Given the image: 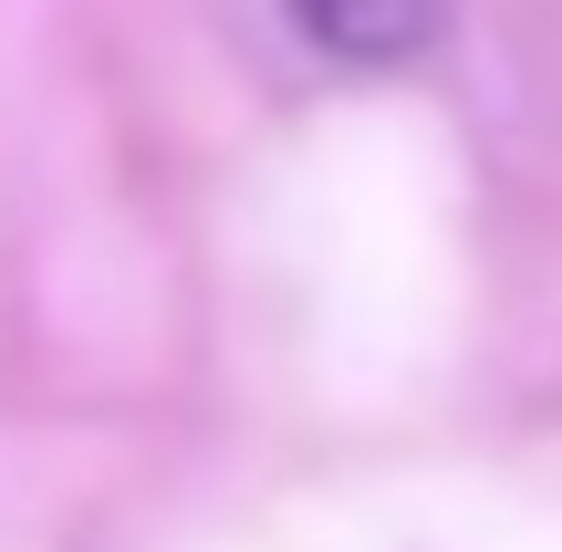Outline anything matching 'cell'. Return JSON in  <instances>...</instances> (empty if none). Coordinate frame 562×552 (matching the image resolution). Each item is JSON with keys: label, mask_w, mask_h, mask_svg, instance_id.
Masks as SVG:
<instances>
[{"label": "cell", "mask_w": 562, "mask_h": 552, "mask_svg": "<svg viewBox=\"0 0 562 552\" xmlns=\"http://www.w3.org/2000/svg\"><path fill=\"white\" fill-rule=\"evenodd\" d=\"M281 11H292V32L313 42L323 63H344V74H406V63L438 53L459 0H281Z\"/></svg>", "instance_id": "obj_1"}]
</instances>
